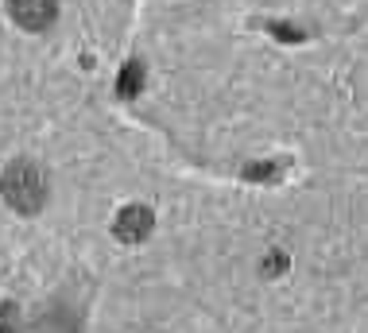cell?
I'll return each mask as SVG.
<instances>
[{
    "label": "cell",
    "instance_id": "52a82bcc",
    "mask_svg": "<svg viewBox=\"0 0 368 333\" xmlns=\"http://www.w3.org/2000/svg\"><path fill=\"white\" fill-rule=\"evenodd\" d=\"M287 271V256L283 252H268V260H264V275H279Z\"/></svg>",
    "mask_w": 368,
    "mask_h": 333
},
{
    "label": "cell",
    "instance_id": "8992f818",
    "mask_svg": "<svg viewBox=\"0 0 368 333\" xmlns=\"http://www.w3.org/2000/svg\"><path fill=\"white\" fill-rule=\"evenodd\" d=\"M279 163H260V166H244V178H279Z\"/></svg>",
    "mask_w": 368,
    "mask_h": 333
},
{
    "label": "cell",
    "instance_id": "5b68a950",
    "mask_svg": "<svg viewBox=\"0 0 368 333\" xmlns=\"http://www.w3.org/2000/svg\"><path fill=\"white\" fill-rule=\"evenodd\" d=\"M268 31L279 35L283 43H302L306 39V31H302V27H291V24H268Z\"/></svg>",
    "mask_w": 368,
    "mask_h": 333
},
{
    "label": "cell",
    "instance_id": "ba28073f",
    "mask_svg": "<svg viewBox=\"0 0 368 333\" xmlns=\"http://www.w3.org/2000/svg\"><path fill=\"white\" fill-rule=\"evenodd\" d=\"M16 325V306H4L0 310V330H12Z\"/></svg>",
    "mask_w": 368,
    "mask_h": 333
},
{
    "label": "cell",
    "instance_id": "6da1fadb",
    "mask_svg": "<svg viewBox=\"0 0 368 333\" xmlns=\"http://www.w3.org/2000/svg\"><path fill=\"white\" fill-rule=\"evenodd\" d=\"M0 186H4L8 206L20 209V213H35V209L47 201V178H43V171L35 163H27V159L8 163V171H4Z\"/></svg>",
    "mask_w": 368,
    "mask_h": 333
},
{
    "label": "cell",
    "instance_id": "3957f363",
    "mask_svg": "<svg viewBox=\"0 0 368 333\" xmlns=\"http://www.w3.org/2000/svg\"><path fill=\"white\" fill-rule=\"evenodd\" d=\"M151 225H155V217H151L148 206H125L117 213V229H113V233H117L120 241H143V236L151 233Z\"/></svg>",
    "mask_w": 368,
    "mask_h": 333
},
{
    "label": "cell",
    "instance_id": "7a4b0ae2",
    "mask_svg": "<svg viewBox=\"0 0 368 333\" xmlns=\"http://www.w3.org/2000/svg\"><path fill=\"white\" fill-rule=\"evenodd\" d=\"M55 12H59L55 0H12V16H16V24L27 27V31L50 27L55 24Z\"/></svg>",
    "mask_w": 368,
    "mask_h": 333
},
{
    "label": "cell",
    "instance_id": "277c9868",
    "mask_svg": "<svg viewBox=\"0 0 368 333\" xmlns=\"http://www.w3.org/2000/svg\"><path fill=\"white\" fill-rule=\"evenodd\" d=\"M140 90H143V66L140 62H128V66L120 70V78H117V93L120 97H136Z\"/></svg>",
    "mask_w": 368,
    "mask_h": 333
}]
</instances>
